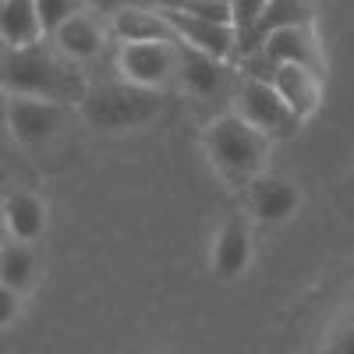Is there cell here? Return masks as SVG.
<instances>
[{
  "mask_svg": "<svg viewBox=\"0 0 354 354\" xmlns=\"http://www.w3.org/2000/svg\"><path fill=\"white\" fill-rule=\"evenodd\" d=\"M0 85L11 88L15 96H39V100H53V103H64L71 96L82 100V85L71 75V68L43 43L8 46Z\"/></svg>",
  "mask_w": 354,
  "mask_h": 354,
  "instance_id": "2",
  "label": "cell"
},
{
  "mask_svg": "<svg viewBox=\"0 0 354 354\" xmlns=\"http://www.w3.org/2000/svg\"><path fill=\"white\" fill-rule=\"evenodd\" d=\"M322 354H354V319L340 322V326L326 337V347Z\"/></svg>",
  "mask_w": 354,
  "mask_h": 354,
  "instance_id": "22",
  "label": "cell"
},
{
  "mask_svg": "<svg viewBox=\"0 0 354 354\" xmlns=\"http://www.w3.org/2000/svg\"><path fill=\"white\" fill-rule=\"evenodd\" d=\"M113 36L121 43H149V39H160V43H181L174 32V25L163 18L160 8H121L113 11Z\"/></svg>",
  "mask_w": 354,
  "mask_h": 354,
  "instance_id": "13",
  "label": "cell"
},
{
  "mask_svg": "<svg viewBox=\"0 0 354 354\" xmlns=\"http://www.w3.org/2000/svg\"><path fill=\"white\" fill-rule=\"evenodd\" d=\"M18 308H21L18 290H11V287L0 283V330H4L8 322H15V319H18Z\"/></svg>",
  "mask_w": 354,
  "mask_h": 354,
  "instance_id": "23",
  "label": "cell"
},
{
  "mask_svg": "<svg viewBox=\"0 0 354 354\" xmlns=\"http://www.w3.org/2000/svg\"><path fill=\"white\" fill-rule=\"evenodd\" d=\"M117 71L124 82L142 88H160L177 78V43H121L117 50Z\"/></svg>",
  "mask_w": 354,
  "mask_h": 354,
  "instance_id": "5",
  "label": "cell"
},
{
  "mask_svg": "<svg viewBox=\"0 0 354 354\" xmlns=\"http://www.w3.org/2000/svg\"><path fill=\"white\" fill-rule=\"evenodd\" d=\"M259 53L270 57L273 64H305L312 71H322V53L308 25H283L273 28L270 36L259 43Z\"/></svg>",
  "mask_w": 354,
  "mask_h": 354,
  "instance_id": "10",
  "label": "cell"
},
{
  "mask_svg": "<svg viewBox=\"0 0 354 354\" xmlns=\"http://www.w3.org/2000/svg\"><path fill=\"white\" fill-rule=\"evenodd\" d=\"M82 117L100 131H128L149 124L160 113L156 88H142V85H100L82 93Z\"/></svg>",
  "mask_w": 354,
  "mask_h": 354,
  "instance_id": "3",
  "label": "cell"
},
{
  "mask_svg": "<svg viewBox=\"0 0 354 354\" xmlns=\"http://www.w3.org/2000/svg\"><path fill=\"white\" fill-rule=\"evenodd\" d=\"M163 11V8H160ZM163 18L174 25L177 39L192 50H202V53H213L220 61L234 53L238 46V28L234 25H223V21H205V18H192V15H177V11H163Z\"/></svg>",
  "mask_w": 354,
  "mask_h": 354,
  "instance_id": "9",
  "label": "cell"
},
{
  "mask_svg": "<svg viewBox=\"0 0 354 354\" xmlns=\"http://www.w3.org/2000/svg\"><path fill=\"white\" fill-rule=\"evenodd\" d=\"M273 88L280 93V100L290 106V113L305 121L319 110V100H322V82H319V71L305 68V64H277L273 68Z\"/></svg>",
  "mask_w": 354,
  "mask_h": 354,
  "instance_id": "12",
  "label": "cell"
},
{
  "mask_svg": "<svg viewBox=\"0 0 354 354\" xmlns=\"http://www.w3.org/2000/svg\"><path fill=\"white\" fill-rule=\"evenodd\" d=\"M8 135H11L8 131V100H0V145H4Z\"/></svg>",
  "mask_w": 354,
  "mask_h": 354,
  "instance_id": "24",
  "label": "cell"
},
{
  "mask_svg": "<svg viewBox=\"0 0 354 354\" xmlns=\"http://www.w3.org/2000/svg\"><path fill=\"white\" fill-rule=\"evenodd\" d=\"M149 4L163 8V11H177V15H192V18H205V21L234 25L230 0H149Z\"/></svg>",
  "mask_w": 354,
  "mask_h": 354,
  "instance_id": "19",
  "label": "cell"
},
{
  "mask_svg": "<svg viewBox=\"0 0 354 354\" xmlns=\"http://www.w3.org/2000/svg\"><path fill=\"white\" fill-rule=\"evenodd\" d=\"M308 4L305 0H266V11L259 18V25L252 28L248 43L259 46L266 36L273 32V28H283V25H308Z\"/></svg>",
  "mask_w": 354,
  "mask_h": 354,
  "instance_id": "18",
  "label": "cell"
},
{
  "mask_svg": "<svg viewBox=\"0 0 354 354\" xmlns=\"http://www.w3.org/2000/svg\"><path fill=\"white\" fill-rule=\"evenodd\" d=\"M234 113L245 117L252 128H259L266 138H283L298 128V117L290 113V106L280 100V93L273 88L270 78H241L238 93H234Z\"/></svg>",
  "mask_w": 354,
  "mask_h": 354,
  "instance_id": "4",
  "label": "cell"
},
{
  "mask_svg": "<svg viewBox=\"0 0 354 354\" xmlns=\"http://www.w3.org/2000/svg\"><path fill=\"white\" fill-rule=\"evenodd\" d=\"M85 4L82 0H36V15H39V25H43V36H53L68 18H75Z\"/></svg>",
  "mask_w": 354,
  "mask_h": 354,
  "instance_id": "20",
  "label": "cell"
},
{
  "mask_svg": "<svg viewBox=\"0 0 354 354\" xmlns=\"http://www.w3.org/2000/svg\"><path fill=\"white\" fill-rule=\"evenodd\" d=\"M301 205V195L287 177L277 174H259L255 181L248 185V209L259 223H287Z\"/></svg>",
  "mask_w": 354,
  "mask_h": 354,
  "instance_id": "7",
  "label": "cell"
},
{
  "mask_svg": "<svg viewBox=\"0 0 354 354\" xmlns=\"http://www.w3.org/2000/svg\"><path fill=\"white\" fill-rule=\"evenodd\" d=\"M4 227L15 241H36L46 230V205L32 192H15L4 198Z\"/></svg>",
  "mask_w": 354,
  "mask_h": 354,
  "instance_id": "15",
  "label": "cell"
},
{
  "mask_svg": "<svg viewBox=\"0 0 354 354\" xmlns=\"http://www.w3.org/2000/svg\"><path fill=\"white\" fill-rule=\"evenodd\" d=\"M266 11V0H230V15H234V28H238V39L252 36V28L259 25Z\"/></svg>",
  "mask_w": 354,
  "mask_h": 354,
  "instance_id": "21",
  "label": "cell"
},
{
  "mask_svg": "<svg viewBox=\"0 0 354 354\" xmlns=\"http://www.w3.org/2000/svg\"><path fill=\"white\" fill-rule=\"evenodd\" d=\"M36 280V252L28 248V241H8L0 245V283L11 290H25Z\"/></svg>",
  "mask_w": 354,
  "mask_h": 354,
  "instance_id": "17",
  "label": "cell"
},
{
  "mask_svg": "<svg viewBox=\"0 0 354 354\" xmlns=\"http://www.w3.org/2000/svg\"><path fill=\"white\" fill-rule=\"evenodd\" d=\"M43 25L36 15V0H4L0 4V39L8 46L39 43Z\"/></svg>",
  "mask_w": 354,
  "mask_h": 354,
  "instance_id": "16",
  "label": "cell"
},
{
  "mask_svg": "<svg viewBox=\"0 0 354 354\" xmlns=\"http://www.w3.org/2000/svg\"><path fill=\"white\" fill-rule=\"evenodd\" d=\"M177 78H181V85L188 88L192 96L213 100V96H220L227 88L230 71H227V64L220 61V57L177 43Z\"/></svg>",
  "mask_w": 354,
  "mask_h": 354,
  "instance_id": "8",
  "label": "cell"
},
{
  "mask_svg": "<svg viewBox=\"0 0 354 354\" xmlns=\"http://www.w3.org/2000/svg\"><path fill=\"white\" fill-rule=\"evenodd\" d=\"M0 4H4V0H0Z\"/></svg>",
  "mask_w": 354,
  "mask_h": 354,
  "instance_id": "27",
  "label": "cell"
},
{
  "mask_svg": "<svg viewBox=\"0 0 354 354\" xmlns=\"http://www.w3.org/2000/svg\"><path fill=\"white\" fill-rule=\"evenodd\" d=\"M205 153L216 174L227 185H252L259 174H266V156H270V138L259 128H252L245 117L227 113L209 124L205 131Z\"/></svg>",
  "mask_w": 354,
  "mask_h": 354,
  "instance_id": "1",
  "label": "cell"
},
{
  "mask_svg": "<svg viewBox=\"0 0 354 354\" xmlns=\"http://www.w3.org/2000/svg\"><path fill=\"white\" fill-rule=\"evenodd\" d=\"M252 266V230L241 216H230L213 238V277L238 280Z\"/></svg>",
  "mask_w": 354,
  "mask_h": 354,
  "instance_id": "11",
  "label": "cell"
},
{
  "mask_svg": "<svg viewBox=\"0 0 354 354\" xmlns=\"http://www.w3.org/2000/svg\"><path fill=\"white\" fill-rule=\"evenodd\" d=\"M4 53H8V43L0 39V78H4Z\"/></svg>",
  "mask_w": 354,
  "mask_h": 354,
  "instance_id": "25",
  "label": "cell"
},
{
  "mask_svg": "<svg viewBox=\"0 0 354 354\" xmlns=\"http://www.w3.org/2000/svg\"><path fill=\"white\" fill-rule=\"evenodd\" d=\"M82 4H110V0H82Z\"/></svg>",
  "mask_w": 354,
  "mask_h": 354,
  "instance_id": "26",
  "label": "cell"
},
{
  "mask_svg": "<svg viewBox=\"0 0 354 354\" xmlns=\"http://www.w3.org/2000/svg\"><path fill=\"white\" fill-rule=\"evenodd\" d=\"M53 43L68 61H93V57H100V50H103V28L93 15L78 11L75 18H68L53 32Z\"/></svg>",
  "mask_w": 354,
  "mask_h": 354,
  "instance_id": "14",
  "label": "cell"
},
{
  "mask_svg": "<svg viewBox=\"0 0 354 354\" xmlns=\"http://www.w3.org/2000/svg\"><path fill=\"white\" fill-rule=\"evenodd\" d=\"M8 131L25 149H39L61 131V103L39 96H11L8 100Z\"/></svg>",
  "mask_w": 354,
  "mask_h": 354,
  "instance_id": "6",
  "label": "cell"
}]
</instances>
